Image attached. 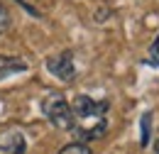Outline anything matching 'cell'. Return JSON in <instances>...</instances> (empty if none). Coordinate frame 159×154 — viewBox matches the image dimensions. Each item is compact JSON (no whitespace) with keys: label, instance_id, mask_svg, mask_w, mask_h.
Instances as JSON below:
<instances>
[{"label":"cell","instance_id":"3957f363","mask_svg":"<svg viewBox=\"0 0 159 154\" xmlns=\"http://www.w3.org/2000/svg\"><path fill=\"white\" fill-rule=\"evenodd\" d=\"M47 69L59 78V81H66V83L74 81V76H76V69H74V54H71V52H59V54L49 57V59H47Z\"/></svg>","mask_w":159,"mask_h":154},{"label":"cell","instance_id":"5b68a950","mask_svg":"<svg viewBox=\"0 0 159 154\" xmlns=\"http://www.w3.org/2000/svg\"><path fill=\"white\" fill-rule=\"evenodd\" d=\"M20 71H27V64L22 59H5L0 57V81L5 76H12V74H20Z\"/></svg>","mask_w":159,"mask_h":154},{"label":"cell","instance_id":"6da1fadb","mask_svg":"<svg viewBox=\"0 0 159 154\" xmlns=\"http://www.w3.org/2000/svg\"><path fill=\"white\" fill-rule=\"evenodd\" d=\"M71 113H74V135L81 142H93L100 139L108 130V103L103 100H93L88 96H76L71 103Z\"/></svg>","mask_w":159,"mask_h":154},{"label":"cell","instance_id":"ba28073f","mask_svg":"<svg viewBox=\"0 0 159 154\" xmlns=\"http://www.w3.org/2000/svg\"><path fill=\"white\" fill-rule=\"evenodd\" d=\"M10 25H12V20H10V10H7L5 5H0V34H5V32L10 29Z\"/></svg>","mask_w":159,"mask_h":154},{"label":"cell","instance_id":"7a4b0ae2","mask_svg":"<svg viewBox=\"0 0 159 154\" xmlns=\"http://www.w3.org/2000/svg\"><path fill=\"white\" fill-rule=\"evenodd\" d=\"M42 110L47 120L64 132H71L74 130V113H71V105L66 103V98L61 93H49V96L42 100Z\"/></svg>","mask_w":159,"mask_h":154},{"label":"cell","instance_id":"8992f818","mask_svg":"<svg viewBox=\"0 0 159 154\" xmlns=\"http://www.w3.org/2000/svg\"><path fill=\"white\" fill-rule=\"evenodd\" d=\"M139 144L142 147H147L149 144V137H152V113H144L142 120H139Z\"/></svg>","mask_w":159,"mask_h":154},{"label":"cell","instance_id":"30bf717a","mask_svg":"<svg viewBox=\"0 0 159 154\" xmlns=\"http://www.w3.org/2000/svg\"><path fill=\"white\" fill-rule=\"evenodd\" d=\"M154 152L159 154V135H157V139H154Z\"/></svg>","mask_w":159,"mask_h":154},{"label":"cell","instance_id":"52a82bcc","mask_svg":"<svg viewBox=\"0 0 159 154\" xmlns=\"http://www.w3.org/2000/svg\"><path fill=\"white\" fill-rule=\"evenodd\" d=\"M59 154H91V149H88V144H86V142H71V144L61 147Z\"/></svg>","mask_w":159,"mask_h":154},{"label":"cell","instance_id":"9c48e42d","mask_svg":"<svg viewBox=\"0 0 159 154\" xmlns=\"http://www.w3.org/2000/svg\"><path fill=\"white\" fill-rule=\"evenodd\" d=\"M147 64L159 66V34L154 37V42H152V49H149V59H147Z\"/></svg>","mask_w":159,"mask_h":154},{"label":"cell","instance_id":"277c9868","mask_svg":"<svg viewBox=\"0 0 159 154\" xmlns=\"http://www.w3.org/2000/svg\"><path fill=\"white\" fill-rule=\"evenodd\" d=\"M27 139L17 127H0V154H25Z\"/></svg>","mask_w":159,"mask_h":154}]
</instances>
